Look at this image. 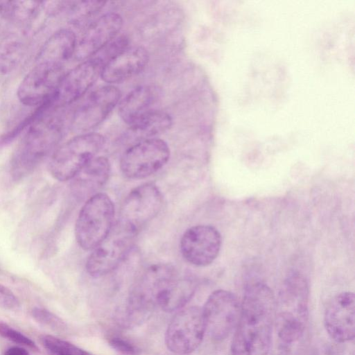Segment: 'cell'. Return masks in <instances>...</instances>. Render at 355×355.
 Here are the masks:
<instances>
[{
    "instance_id": "obj_28",
    "label": "cell",
    "mask_w": 355,
    "mask_h": 355,
    "mask_svg": "<svg viewBox=\"0 0 355 355\" xmlns=\"http://www.w3.org/2000/svg\"><path fill=\"white\" fill-rule=\"evenodd\" d=\"M32 315L38 322L51 328L58 329L63 325V322L58 316L45 309L34 308L32 311Z\"/></svg>"
},
{
    "instance_id": "obj_20",
    "label": "cell",
    "mask_w": 355,
    "mask_h": 355,
    "mask_svg": "<svg viewBox=\"0 0 355 355\" xmlns=\"http://www.w3.org/2000/svg\"><path fill=\"white\" fill-rule=\"evenodd\" d=\"M76 45L74 32L68 28L60 29L54 33L44 43L37 55L36 62L46 63L62 69L75 54Z\"/></svg>"
},
{
    "instance_id": "obj_24",
    "label": "cell",
    "mask_w": 355,
    "mask_h": 355,
    "mask_svg": "<svg viewBox=\"0 0 355 355\" xmlns=\"http://www.w3.org/2000/svg\"><path fill=\"white\" fill-rule=\"evenodd\" d=\"M41 341L51 355H94L69 341L52 335L42 336Z\"/></svg>"
},
{
    "instance_id": "obj_22",
    "label": "cell",
    "mask_w": 355,
    "mask_h": 355,
    "mask_svg": "<svg viewBox=\"0 0 355 355\" xmlns=\"http://www.w3.org/2000/svg\"><path fill=\"white\" fill-rule=\"evenodd\" d=\"M171 125L172 119L168 113L155 110L129 125L126 137L135 143L153 138L168 130Z\"/></svg>"
},
{
    "instance_id": "obj_17",
    "label": "cell",
    "mask_w": 355,
    "mask_h": 355,
    "mask_svg": "<svg viewBox=\"0 0 355 355\" xmlns=\"http://www.w3.org/2000/svg\"><path fill=\"white\" fill-rule=\"evenodd\" d=\"M148 59L144 47L129 46L104 64L101 78L108 85L122 83L142 71Z\"/></svg>"
},
{
    "instance_id": "obj_21",
    "label": "cell",
    "mask_w": 355,
    "mask_h": 355,
    "mask_svg": "<svg viewBox=\"0 0 355 355\" xmlns=\"http://www.w3.org/2000/svg\"><path fill=\"white\" fill-rule=\"evenodd\" d=\"M195 292L194 283L179 274L173 277L159 291L156 304L163 311L173 312L182 309Z\"/></svg>"
},
{
    "instance_id": "obj_30",
    "label": "cell",
    "mask_w": 355,
    "mask_h": 355,
    "mask_svg": "<svg viewBox=\"0 0 355 355\" xmlns=\"http://www.w3.org/2000/svg\"><path fill=\"white\" fill-rule=\"evenodd\" d=\"M0 306L3 309L15 311L20 306L17 296L7 287L0 284Z\"/></svg>"
},
{
    "instance_id": "obj_9",
    "label": "cell",
    "mask_w": 355,
    "mask_h": 355,
    "mask_svg": "<svg viewBox=\"0 0 355 355\" xmlns=\"http://www.w3.org/2000/svg\"><path fill=\"white\" fill-rule=\"evenodd\" d=\"M240 311L241 304L234 293L222 289L214 291L202 308L209 336L216 341L228 337L236 327Z\"/></svg>"
},
{
    "instance_id": "obj_7",
    "label": "cell",
    "mask_w": 355,
    "mask_h": 355,
    "mask_svg": "<svg viewBox=\"0 0 355 355\" xmlns=\"http://www.w3.org/2000/svg\"><path fill=\"white\" fill-rule=\"evenodd\" d=\"M170 149L166 141L150 138L134 143L123 153L120 160L123 174L130 179L147 178L168 162Z\"/></svg>"
},
{
    "instance_id": "obj_31",
    "label": "cell",
    "mask_w": 355,
    "mask_h": 355,
    "mask_svg": "<svg viewBox=\"0 0 355 355\" xmlns=\"http://www.w3.org/2000/svg\"><path fill=\"white\" fill-rule=\"evenodd\" d=\"M3 355H30L29 352L24 348L13 346L8 348Z\"/></svg>"
},
{
    "instance_id": "obj_14",
    "label": "cell",
    "mask_w": 355,
    "mask_h": 355,
    "mask_svg": "<svg viewBox=\"0 0 355 355\" xmlns=\"http://www.w3.org/2000/svg\"><path fill=\"white\" fill-rule=\"evenodd\" d=\"M61 69L36 62L21 82L17 96L26 105L33 106L49 101L62 77Z\"/></svg>"
},
{
    "instance_id": "obj_3",
    "label": "cell",
    "mask_w": 355,
    "mask_h": 355,
    "mask_svg": "<svg viewBox=\"0 0 355 355\" xmlns=\"http://www.w3.org/2000/svg\"><path fill=\"white\" fill-rule=\"evenodd\" d=\"M62 126L57 119L46 117L28 131L15 153L10 174L19 180L30 174L59 142Z\"/></svg>"
},
{
    "instance_id": "obj_19",
    "label": "cell",
    "mask_w": 355,
    "mask_h": 355,
    "mask_svg": "<svg viewBox=\"0 0 355 355\" xmlns=\"http://www.w3.org/2000/svg\"><path fill=\"white\" fill-rule=\"evenodd\" d=\"M110 164L107 157L96 156L89 161L73 178L75 194L80 198H89L97 193L107 181Z\"/></svg>"
},
{
    "instance_id": "obj_1",
    "label": "cell",
    "mask_w": 355,
    "mask_h": 355,
    "mask_svg": "<svg viewBox=\"0 0 355 355\" xmlns=\"http://www.w3.org/2000/svg\"><path fill=\"white\" fill-rule=\"evenodd\" d=\"M275 297L261 282L245 289L231 345L232 355H268L275 325Z\"/></svg>"
},
{
    "instance_id": "obj_13",
    "label": "cell",
    "mask_w": 355,
    "mask_h": 355,
    "mask_svg": "<svg viewBox=\"0 0 355 355\" xmlns=\"http://www.w3.org/2000/svg\"><path fill=\"white\" fill-rule=\"evenodd\" d=\"M121 92L112 85L92 91L74 114L73 123L78 130H90L101 124L119 104Z\"/></svg>"
},
{
    "instance_id": "obj_2",
    "label": "cell",
    "mask_w": 355,
    "mask_h": 355,
    "mask_svg": "<svg viewBox=\"0 0 355 355\" xmlns=\"http://www.w3.org/2000/svg\"><path fill=\"white\" fill-rule=\"evenodd\" d=\"M308 285L294 273L284 282L275 300V327L279 338L286 343L297 341L304 334L308 319Z\"/></svg>"
},
{
    "instance_id": "obj_12",
    "label": "cell",
    "mask_w": 355,
    "mask_h": 355,
    "mask_svg": "<svg viewBox=\"0 0 355 355\" xmlns=\"http://www.w3.org/2000/svg\"><path fill=\"white\" fill-rule=\"evenodd\" d=\"M221 236L214 227L199 225L187 229L183 234L180 248L183 257L191 264L206 266L218 257Z\"/></svg>"
},
{
    "instance_id": "obj_10",
    "label": "cell",
    "mask_w": 355,
    "mask_h": 355,
    "mask_svg": "<svg viewBox=\"0 0 355 355\" xmlns=\"http://www.w3.org/2000/svg\"><path fill=\"white\" fill-rule=\"evenodd\" d=\"M136 235L118 223L113 226L107 236L88 257L85 268L89 275L100 277L118 267L130 252Z\"/></svg>"
},
{
    "instance_id": "obj_8",
    "label": "cell",
    "mask_w": 355,
    "mask_h": 355,
    "mask_svg": "<svg viewBox=\"0 0 355 355\" xmlns=\"http://www.w3.org/2000/svg\"><path fill=\"white\" fill-rule=\"evenodd\" d=\"M205 332L202 308H184L171 320L165 334V343L175 354H189L199 347Z\"/></svg>"
},
{
    "instance_id": "obj_26",
    "label": "cell",
    "mask_w": 355,
    "mask_h": 355,
    "mask_svg": "<svg viewBox=\"0 0 355 355\" xmlns=\"http://www.w3.org/2000/svg\"><path fill=\"white\" fill-rule=\"evenodd\" d=\"M128 47H129L128 37L125 35H117L100 51L96 56L99 57L105 64Z\"/></svg>"
},
{
    "instance_id": "obj_29",
    "label": "cell",
    "mask_w": 355,
    "mask_h": 355,
    "mask_svg": "<svg viewBox=\"0 0 355 355\" xmlns=\"http://www.w3.org/2000/svg\"><path fill=\"white\" fill-rule=\"evenodd\" d=\"M109 343L114 350L123 355H139L141 353L137 346L120 337L111 338Z\"/></svg>"
},
{
    "instance_id": "obj_6",
    "label": "cell",
    "mask_w": 355,
    "mask_h": 355,
    "mask_svg": "<svg viewBox=\"0 0 355 355\" xmlns=\"http://www.w3.org/2000/svg\"><path fill=\"white\" fill-rule=\"evenodd\" d=\"M163 197L154 183L146 182L134 188L124 199L118 224L137 234L159 212Z\"/></svg>"
},
{
    "instance_id": "obj_15",
    "label": "cell",
    "mask_w": 355,
    "mask_h": 355,
    "mask_svg": "<svg viewBox=\"0 0 355 355\" xmlns=\"http://www.w3.org/2000/svg\"><path fill=\"white\" fill-rule=\"evenodd\" d=\"M122 26L121 16L115 12H107L96 19L77 43L74 54L76 58L85 61L96 55L118 35Z\"/></svg>"
},
{
    "instance_id": "obj_11",
    "label": "cell",
    "mask_w": 355,
    "mask_h": 355,
    "mask_svg": "<svg viewBox=\"0 0 355 355\" xmlns=\"http://www.w3.org/2000/svg\"><path fill=\"white\" fill-rule=\"evenodd\" d=\"M103 61L95 55L83 61L62 75L49 101L51 104L63 106L80 98L101 77Z\"/></svg>"
},
{
    "instance_id": "obj_5",
    "label": "cell",
    "mask_w": 355,
    "mask_h": 355,
    "mask_svg": "<svg viewBox=\"0 0 355 355\" xmlns=\"http://www.w3.org/2000/svg\"><path fill=\"white\" fill-rule=\"evenodd\" d=\"M104 137L96 132L77 135L59 146L49 162L51 175L59 181L73 179L105 146Z\"/></svg>"
},
{
    "instance_id": "obj_4",
    "label": "cell",
    "mask_w": 355,
    "mask_h": 355,
    "mask_svg": "<svg viewBox=\"0 0 355 355\" xmlns=\"http://www.w3.org/2000/svg\"><path fill=\"white\" fill-rule=\"evenodd\" d=\"M114 219V206L106 193H97L82 207L75 225V236L79 246L94 250L111 232Z\"/></svg>"
},
{
    "instance_id": "obj_27",
    "label": "cell",
    "mask_w": 355,
    "mask_h": 355,
    "mask_svg": "<svg viewBox=\"0 0 355 355\" xmlns=\"http://www.w3.org/2000/svg\"><path fill=\"white\" fill-rule=\"evenodd\" d=\"M0 336L17 344L27 346L33 349H37L34 341L20 331L13 329L8 324L0 322Z\"/></svg>"
},
{
    "instance_id": "obj_18",
    "label": "cell",
    "mask_w": 355,
    "mask_h": 355,
    "mask_svg": "<svg viewBox=\"0 0 355 355\" xmlns=\"http://www.w3.org/2000/svg\"><path fill=\"white\" fill-rule=\"evenodd\" d=\"M162 96V89L155 85H144L131 90L119 103V115L130 125L145 114L156 110Z\"/></svg>"
},
{
    "instance_id": "obj_25",
    "label": "cell",
    "mask_w": 355,
    "mask_h": 355,
    "mask_svg": "<svg viewBox=\"0 0 355 355\" xmlns=\"http://www.w3.org/2000/svg\"><path fill=\"white\" fill-rule=\"evenodd\" d=\"M106 1L85 0L72 2L71 7V20L74 24H81L87 21L105 6Z\"/></svg>"
},
{
    "instance_id": "obj_23",
    "label": "cell",
    "mask_w": 355,
    "mask_h": 355,
    "mask_svg": "<svg viewBox=\"0 0 355 355\" xmlns=\"http://www.w3.org/2000/svg\"><path fill=\"white\" fill-rule=\"evenodd\" d=\"M23 50L22 42L17 37H8L0 43V73H9L17 66Z\"/></svg>"
},
{
    "instance_id": "obj_16",
    "label": "cell",
    "mask_w": 355,
    "mask_h": 355,
    "mask_svg": "<svg viewBox=\"0 0 355 355\" xmlns=\"http://www.w3.org/2000/svg\"><path fill=\"white\" fill-rule=\"evenodd\" d=\"M324 323L329 336L338 343L349 341L355 335V296L352 292L336 295L327 305Z\"/></svg>"
}]
</instances>
